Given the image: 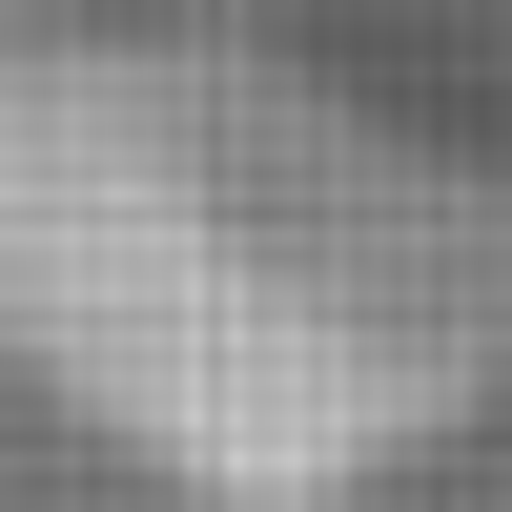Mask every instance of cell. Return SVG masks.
<instances>
[{"instance_id": "obj_1", "label": "cell", "mask_w": 512, "mask_h": 512, "mask_svg": "<svg viewBox=\"0 0 512 512\" xmlns=\"http://www.w3.org/2000/svg\"><path fill=\"white\" fill-rule=\"evenodd\" d=\"M0 390L185 512H390L512 410V144L205 0L0 21Z\"/></svg>"}]
</instances>
